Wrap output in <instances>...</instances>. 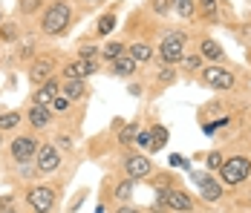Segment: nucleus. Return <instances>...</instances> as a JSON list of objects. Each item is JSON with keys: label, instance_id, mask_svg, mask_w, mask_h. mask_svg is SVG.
I'll list each match as a JSON object with an SVG mask.
<instances>
[{"label": "nucleus", "instance_id": "33", "mask_svg": "<svg viewBox=\"0 0 251 213\" xmlns=\"http://www.w3.org/2000/svg\"><path fill=\"white\" fill-rule=\"evenodd\" d=\"M15 35H18V32H15V26H12V24H9V26H3V38H6V41H12Z\"/></svg>", "mask_w": 251, "mask_h": 213}, {"label": "nucleus", "instance_id": "6", "mask_svg": "<svg viewBox=\"0 0 251 213\" xmlns=\"http://www.w3.org/2000/svg\"><path fill=\"white\" fill-rule=\"evenodd\" d=\"M165 205L174 208V211H182V213L194 211V199L185 190H165Z\"/></svg>", "mask_w": 251, "mask_h": 213}, {"label": "nucleus", "instance_id": "7", "mask_svg": "<svg viewBox=\"0 0 251 213\" xmlns=\"http://www.w3.org/2000/svg\"><path fill=\"white\" fill-rule=\"evenodd\" d=\"M61 165V159H58V150L50 147V144H44L41 150H38V170H44V173H52V170H58Z\"/></svg>", "mask_w": 251, "mask_h": 213}, {"label": "nucleus", "instance_id": "30", "mask_svg": "<svg viewBox=\"0 0 251 213\" xmlns=\"http://www.w3.org/2000/svg\"><path fill=\"white\" fill-rule=\"evenodd\" d=\"M200 58H202V55H191V58H182L185 70H197V67H200Z\"/></svg>", "mask_w": 251, "mask_h": 213}, {"label": "nucleus", "instance_id": "32", "mask_svg": "<svg viewBox=\"0 0 251 213\" xmlns=\"http://www.w3.org/2000/svg\"><path fill=\"white\" fill-rule=\"evenodd\" d=\"M174 75H176V72L171 70V67H165V70H159V78H162V81H174Z\"/></svg>", "mask_w": 251, "mask_h": 213}, {"label": "nucleus", "instance_id": "21", "mask_svg": "<svg viewBox=\"0 0 251 213\" xmlns=\"http://www.w3.org/2000/svg\"><path fill=\"white\" fill-rule=\"evenodd\" d=\"M171 6L176 9V15H182V18L194 15V0H171Z\"/></svg>", "mask_w": 251, "mask_h": 213}, {"label": "nucleus", "instance_id": "37", "mask_svg": "<svg viewBox=\"0 0 251 213\" xmlns=\"http://www.w3.org/2000/svg\"><path fill=\"white\" fill-rule=\"evenodd\" d=\"M3 213H18V211H12V208H9V211H3Z\"/></svg>", "mask_w": 251, "mask_h": 213}, {"label": "nucleus", "instance_id": "25", "mask_svg": "<svg viewBox=\"0 0 251 213\" xmlns=\"http://www.w3.org/2000/svg\"><path fill=\"white\" fill-rule=\"evenodd\" d=\"M136 142H139V147H142V150H156L153 133H139V139H136Z\"/></svg>", "mask_w": 251, "mask_h": 213}, {"label": "nucleus", "instance_id": "36", "mask_svg": "<svg viewBox=\"0 0 251 213\" xmlns=\"http://www.w3.org/2000/svg\"><path fill=\"white\" fill-rule=\"evenodd\" d=\"M116 213H139V211H136V208H119Z\"/></svg>", "mask_w": 251, "mask_h": 213}, {"label": "nucleus", "instance_id": "3", "mask_svg": "<svg viewBox=\"0 0 251 213\" xmlns=\"http://www.w3.org/2000/svg\"><path fill=\"white\" fill-rule=\"evenodd\" d=\"M70 24V6L67 3H52L50 12L44 15V32L47 35H58V32H64Z\"/></svg>", "mask_w": 251, "mask_h": 213}, {"label": "nucleus", "instance_id": "18", "mask_svg": "<svg viewBox=\"0 0 251 213\" xmlns=\"http://www.w3.org/2000/svg\"><path fill=\"white\" fill-rule=\"evenodd\" d=\"M50 70H52V61H38L32 67V81H50Z\"/></svg>", "mask_w": 251, "mask_h": 213}, {"label": "nucleus", "instance_id": "12", "mask_svg": "<svg viewBox=\"0 0 251 213\" xmlns=\"http://www.w3.org/2000/svg\"><path fill=\"white\" fill-rule=\"evenodd\" d=\"M200 55L202 58H208V61H220V58H223V47H220L217 41L205 38V41L200 44Z\"/></svg>", "mask_w": 251, "mask_h": 213}, {"label": "nucleus", "instance_id": "14", "mask_svg": "<svg viewBox=\"0 0 251 213\" xmlns=\"http://www.w3.org/2000/svg\"><path fill=\"white\" fill-rule=\"evenodd\" d=\"M55 98H58V84H55V81L50 78V81H47V84L38 90L35 101H38V104H47V101H55Z\"/></svg>", "mask_w": 251, "mask_h": 213}, {"label": "nucleus", "instance_id": "24", "mask_svg": "<svg viewBox=\"0 0 251 213\" xmlns=\"http://www.w3.org/2000/svg\"><path fill=\"white\" fill-rule=\"evenodd\" d=\"M18 121H21V116H18V113H6V116H0V130H12Z\"/></svg>", "mask_w": 251, "mask_h": 213}, {"label": "nucleus", "instance_id": "13", "mask_svg": "<svg viewBox=\"0 0 251 213\" xmlns=\"http://www.w3.org/2000/svg\"><path fill=\"white\" fill-rule=\"evenodd\" d=\"M50 118H52V116H50V110H47L44 104H35V107L29 110V121H32L35 127H47Z\"/></svg>", "mask_w": 251, "mask_h": 213}, {"label": "nucleus", "instance_id": "20", "mask_svg": "<svg viewBox=\"0 0 251 213\" xmlns=\"http://www.w3.org/2000/svg\"><path fill=\"white\" fill-rule=\"evenodd\" d=\"M113 29H116V15H113V12H107V15H101V21H99V29H96V32H99V35H110Z\"/></svg>", "mask_w": 251, "mask_h": 213}, {"label": "nucleus", "instance_id": "19", "mask_svg": "<svg viewBox=\"0 0 251 213\" xmlns=\"http://www.w3.org/2000/svg\"><path fill=\"white\" fill-rule=\"evenodd\" d=\"M139 124H127V127H122V133H119V142L122 144H133L136 139H139Z\"/></svg>", "mask_w": 251, "mask_h": 213}, {"label": "nucleus", "instance_id": "38", "mask_svg": "<svg viewBox=\"0 0 251 213\" xmlns=\"http://www.w3.org/2000/svg\"><path fill=\"white\" fill-rule=\"evenodd\" d=\"M0 18H3V15H0Z\"/></svg>", "mask_w": 251, "mask_h": 213}, {"label": "nucleus", "instance_id": "26", "mask_svg": "<svg viewBox=\"0 0 251 213\" xmlns=\"http://www.w3.org/2000/svg\"><path fill=\"white\" fill-rule=\"evenodd\" d=\"M200 9L205 18H214L217 15V0H200Z\"/></svg>", "mask_w": 251, "mask_h": 213}, {"label": "nucleus", "instance_id": "22", "mask_svg": "<svg viewBox=\"0 0 251 213\" xmlns=\"http://www.w3.org/2000/svg\"><path fill=\"white\" fill-rule=\"evenodd\" d=\"M151 133H153V142H156V150L168 144V130H165V127H153Z\"/></svg>", "mask_w": 251, "mask_h": 213}, {"label": "nucleus", "instance_id": "35", "mask_svg": "<svg viewBox=\"0 0 251 213\" xmlns=\"http://www.w3.org/2000/svg\"><path fill=\"white\" fill-rule=\"evenodd\" d=\"M35 6H38V0H24V12H35Z\"/></svg>", "mask_w": 251, "mask_h": 213}, {"label": "nucleus", "instance_id": "27", "mask_svg": "<svg viewBox=\"0 0 251 213\" xmlns=\"http://www.w3.org/2000/svg\"><path fill=\"white\" fill-rule=\"evenodd\" d=\"M130 193H133V179H127V182H122V185L116 188V196H119V199H130Z\"/></svg>", "mask_w": 251, "mask_h": 213}, {"label": "nucleus", "instance_id": "17", "mask_svg": "<svg viewBox=\"0 0 251 213\" xmlns=\"http://www.w3.org/2000/svg\"><path fill=\"white\" fill-rule=\"evenodd\" d=\"M64 95L73 101V98H81L84 95V84L78 81V78H67V84H64Z\"/></svg>", "mask_w": 251, "mask_h": 213}, {"label": "nucleus", "instance_id": "23", "mask_svg": "<svg viewBox=\"0 0 251 213\" xmlns=\"http://www.w3.org/2000/svg\"><path fill=\"white\" fill-rule=\"evenodd\" d=\"M104 55H107L110 61H116V58L125 55V47H122V44H107V47H104Z\"/></svg>", "mask_w": 251, "mask_h": 213}, {"label": "nucleus", "instance_id": "10", "mask_svg": "<svg viewBox=\"0 0 251 213\" xmlns=\"http://www.w3.org/2000/svg\"><path fill=\"white\" fill-rule=\"evenodd\" d=\"M93 72H96V61H81V58H78L75 64H70V67H67V72H64V75H67V78H78V81H81V78H87V75H93Z\"/></svg>", "mask_w": 251, "mask_h": 213}, {"label": "nucleus", "instance_id": "4", "mask_svg": "<svg viewBox=\"0 0 251 213\" xmlns=\"http://www.w3.org/2000/svg\"><path fill=\"white\" fill-rule=\"evenodd\" d=\"M202 81L208 84V87H214V90H231L234 87V75L223 67H205L202 70Z\"/></svg>", "mask_w": 251, "mask_h": 213}, {"label": "nucleus", "instance_id": "9", "mask_svg": "<svg viewBox=\"0 0 251 213\" xmlns=\"http://www.w3.org/2000/svg\"><path fill=\"white\" fill-rule=\"evenodd\" d=\"M32 153H38V144H35V139L21 136V139H15V142H12V156H15L18 162H26Z\"/></svg>", "mask_w": 251, "mask_h": 213}, {"label": "nucleus", "instance_id": "16", "mask_svg": "<svg viewBox=\"0 0 251 213\" xmlns=\"http://www.w3.org/2000/svg\"><path fill=\"white\" fill-rule=\"evenodd\" d=\"M130 58H133L136 64H145V61L153 58V49L148 47V44H133V47H130Z\"/></svg>", "mask_w": 251, "mask_h": 213}, {"label": "nucleus", "instance_id": "34", "mask_svg": "<svg viewBox=\"0 0 251 213\" xmlns=\"http://www.w3.org/2000/svg\"><path fill=\"white\" fill-rule=\"evenodd\" d=\"M171 165L174 167H188V159H182V156H171Z\"/></svg>", "mask_w": 251, "mask_h": 213}, {"label": "nucleus", "instance_id": "29", "mask_svg": "<svg viewBox=\"0 0 251 213\" xmlns=\"http://www.w3.org/2000/svg\"><path fill=\"white\" fill-rule=\"evenodd\" d=\"M67 107H70V98H67V95H61V98H55V101H52V110H58V113H61V110H67Z\"/></svg>", "mask_w": 251, "mask_h": 213}, {"label": "nucleus", "instance_id": "1", "mask_svg": "<svg viewBox=\"0 0 251 213\" xmlns=\"http://www.w3.org/2000/svg\"><path fill=\"white\" fill-rule=\"evenodd\" d=\"M249 173H251V162L243 159V156L228 159V162H223V167H220V176H223L226 185H240V182H246Z\"/></svg>", "mask_w": 251, "mask_h": 213}, {"label": "nucleus", "instance_id": "8", "mask_svg": "<svg viewBox=\"0 0 251 213\" xmlns=\"http://www.w3.org/2000/svg\"><path fill=\"white\" fill-rule=\"evenodd\" d=\"M153 165L145 159V156H130L127 159V176L130 179H145V176H151Z\"/></svg>", "mask_w": 251, "mask_h": 213}, {"label": "nucleus", "instance_id": "28", "mask_svg": "<svg viewBox=\"0 0 251 213\" xmlns=\"http://www.w3.org/2000/svg\"><path fill=\"white\" fill-rule=\"evenodd\" d=\"M208 167H211V170H220V167H223V156H220V153H211V156H208Z\"/></svg>", "mask_w": 251, "mask_h": 213}, {"label": "nucleus", "instance_id": "5", "mask_svg": "<svg viewBox=\"0 0 251 213\" xmlns=\"http://www.w3.org/2000/svg\"><path fill=\"white\" fill-rule=\"evenodd\" d=\"M26 199H29V205H32L38 213L52 211V205H55V193H52V188H32Z\"/></svg>", "mask_w": 251, "mask_h": 213}, {"label": "nucleus", "instance_id": "11", "mask_svg": "<svg viewBox=\"0 0 251 213\" xmlns=\"http://www.w3.org/2000/svg\"><path fill=\"white\" fill-rule=\"evenodd\" d=\"M197 182H200V188H202V199H208V202H217V199L223 196L220 182H214V179H208V176H197Z\"/></svg>", "mask_w": 251, "mask_h": 213}, {"label": "nucleus", "instance_id": "15", "mask_svg": "<svg viewBox=\"0 0 251 213\" xmlns=\"http://www.w3.org/2000/svg\"><path fill=\"white\" fill-rule=\"evenodd\" d=\"M113 70H116V75H133L136 72V61L130 55H122V58L113 61Z\"/></svg>", "mask_w": 251, "mask_h": 213}, {"label": "nucleus", "instance_id": "2", "mask_svg": "<svg viewBox=\"0 0 251 213\" xmlns=\"http://www.w3.org/2000/svg\"><path fill=\"white\" fill-rule=\"evenodd\" d=\"M185 35L182 32H171L165 41H162V47H159V58L165 61V64H179L182 58H185Z\"/></svg>", "mask_w": 251, "mask_h": 213}, {"label": "nucleus", "instance_id": "31", "mask_svg": "<svg viewBox=\"0 0 251 213\" xmlns=\"http://www.w3.org/2000/svg\"><path fill=\"white\" fill-rule=\"evenodd\" d=\"M78 55H81V61H93L96 58V47H81Z\"/></svg>", "mask_w": 251, "mask_h": 213}]
</instances>
